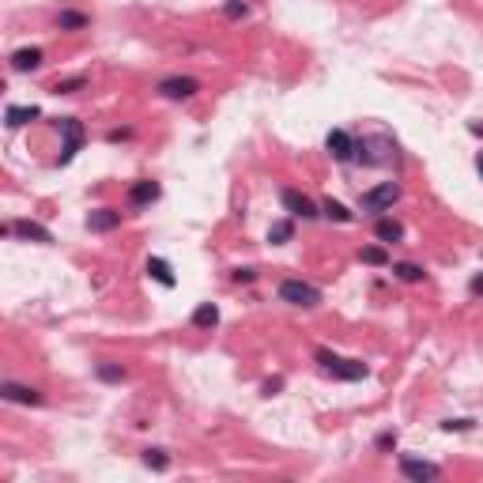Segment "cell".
I'll use <instances>...</instances> for the list:
<instances>
[{
  "label": "cell",
  "instance_id": "cell-1",
  "mask_svg": "<svg viewBox=\"0 0 483 483\" xmlns=\"http://www.w3.org/2000/svg\"><path fill=\"white\" fill-rule=\"evenodd\" d=\"M314 359L321 362V370H325V374H333V378H344V381L366 378V366H362L359 359H340V355H333V351H325V347H317Z\"/></svg>",
  "mask_w": 483,
  "mask_h": 483
},
{
  "label": "cell",
  "instance_id": "cell-2",
  "mask_svg": "<svg viewBox=\"0 0 483 483\" xmlns=\"http://www.w3.org/2000/svg\"><path fill=\"white\" fill-rule=\"evenodd\" d=\"M400 201V185L397 181H381V185H374V189H366L362 193V212H370V215H381V212H389L393 204Z\"/></svg>",
  "mask_w": 483,
  "mask_h": 483
},
{
  "label": "cell",
  "instance_id": "cell-3",
  "mask_svg": "<svg viewBox=\"0 0 483 483\" xmlns=\"http://www.w3.org/2000/svg\"><path fill=\"white\" fill-rule=\"evenodd\" d=\"M280 299L287 306H302V310H310V306L321 302V291H317L314 283H306V280H283L280 283Z\"/></svg>",
  "mask_w": 483,
  "mask_h": 483
},
{
  "label": "cell",
  "instance_id": "cell-4",
  "mask_svg": "<svg viewBox=\"0 0 483 483\" xmlns=\"http://www.w3.org/2000/svg\"><path fill=\"white\" fill-rule=\"evenodd\" d=\"M57 125H61V136H64V148H61V167H68V162L76 159V151L83 148L87 133H83V125H80L76 117H61Z\"/></svg>",
  "mask_w": 483,
  "mask_h": 483
},
{
  "label": "cell",
  "instance_id": "cell-5",
  "mask_svg": "<svg viewBox=\"0 0 483 483\" xmlns=\"http://www.w3.org/2000/svg\"><path fill=\"white\" fill-rule=\"evenodd\" d=\"M196 91H201V83H196L193 76H167V80L159 83V95L174 98V102H185V98H193Z\"/></svg>",
  "mask_w": 483,
  "mask_h": 483
},
{
  "label": "cell",
  "instance_id": "cell-6",
  "mask_svg": "<svg viewBox=\"0 0 483 483\" xmlns=\"http://www.w3.org/2000/svg\"><path fill=\"white\" fill-rule=\"evenodd\" d=\"M280 201H283V208H287L294 219H314V215H321V212H317V204H314L306 193H299V189H283Z\"/></svg>",
  "mask_w": 483,
  "mask_h": 483
},
{
  "label": "cell",
  "instance_id": "cell-7",
  "mask_svg": "<svg viewBox=\"0 0 483 483\" xmlns=\"http://www.w3.org/2000/svg\"><path fill=\"white\" fill-rule=\"evenodd\" d=\"M12 234L23 238V242H38V246H49V242H53L49 227L35 223V219H19V223H12Z\"/></svg>",
  "mask_w": 483,
  "mask_h": 483
},
{
  "label": "cell",
  "instance_id": "cell-8",
  "mask_svg": "<svg viewBox=\"0 0 483 483\" xmlns=\"http://www.w3.org/2000/svg\"><path fill=\"white\" fill-rule=\"evenodd\" d=\"M121 227V212L114 208H95V212H87V230L91 234H106V230Z\"/></svg>",
  "mask_w": 483,
  "mask_h": 483
},
{
  "label": "cell",
  "instance_id": "cell-9",
  "mask_svg": "<svg viewBox=\"0 0 483 483\" xmlns=\"http://www.w3.org/2000/svg\"><path fill=\"white\" fill-rule=\"evenodd\" d=\"M400 472L408 479H419V483L442 476V468H438V465H431V460H415V457H400Z\"/></svg>",
  "mask_w": 483,
  "mask_h": 483
},
{
  "label": "cell",
  "instance_id": "cell-10",
  "mask_svg": "<svg viewBox=\"0 0 483 483\" xmlns=\"http://www.w3.org/2000/svg\"><path fill=\"white\" fill-rule=\"evenodd\" d=\"M325 148L333 151V159H340V162H347L355 155V140H351V133H344V129H333V133L325 136Z\"/></svg>",
  "mask_w": 483,
  "mask_h": 483
},
{
  "label": "cell",
  "instance_id": "cell-11",
  "mask_svg": "<svg viewBox=\"0 0 483 483\" xmlns=\"http://www.w3.org/2000/svg\"><path fill=\"white\" fill-rule=\"evenodd\" d=\"M159 181H148V178H140V181H133L129 185V204L133 208H144V204H155L159 201Z\"/></svg>",
  "mask_w": 483,
  "mask_h": 483
},
{
  "label": "cell",
  "instance_id": "cell-12",
  "mask_svg": "<svg viewBox=\"0 0 483 483\" xmlns=\"http://www.w3.org/2000/svg\"><path fill=\"white\" fill-rule=\"evenodd\" d=\"M0 397L12 400V404H42V393H38V389L16 386V381H4V386H0Z\"/></svg>",
  "mask_w": 483,
  "mask_h": 483
},
{
  "label": "cell",
  "instance_id": "cell-13",
  "mask_svg": "<svg viewBox=\"0 0 483 483\" xmlns=\"http://www.w3.org/2000/svg\"><path fill=\"white\" fill-rule=\"evenodd\" d=\"M38 64H42V49L38 46H27V49L12 53V72H35Z\"/></svg>",
  "mask_w": 483,
  "mask_h": 483
},
{
  "label": "cell",
  "instance_id": "cell-14",
  "mask_svg": "<svg viewBox=\"0 0 483 483\" xmlns=\"http://www.w3.org/2000/svg\"><path fill=\"white\" fill-rule=\"evenodd\" d=\"M148 276L155 283H162V287H178V276H174V268L162 257H148Z\"/></svg>",
  "mask_w": 483,
  "mask_h": 483
},
{
  "label": "cell",
  "instance_id": "cell-15",
  "mask_svg": "<svg viewBox=\"0 0 483 483\" xmlns=\"http://www.w3.org/2000/svg\"><path fill=\"white\" fill-rule=\"evenodd\" d=\"M42 114L38 106H8L4 109V121H8V129H19V125H30Z\"/></svg>",
  "mask_w": 483,
  "mask_h": 483
},
{
  "label": "cell",
  "instance_id": "cell-16",
  "mask_svg": "<svg viewBox=\"0 0 483 483\" xmlns=\"http://www.w3.org/2000/svg\"><path fill=\"white\" fill-rule=\"evenodd\" d=\"M193 325L196 328H215L219 325V310H215V302H201L193 310Z\"/></svg>",
  "mask_w": 483,
  "mask_h": 483
},
{
  "label": "cell",
  "instance_id": "cell-17",
  "mask_svg": "<svg viewBox=\"0 0 483 483\" xmlns=\"http://www.w3.org/2000/svg\"><path fill=\"white\" fill-rule=\"evenodd\" d=\"M374 234H378V242H400L404 238V227L397 223V219H378V227H374Z\"/></svg>",
  "mask_w": 483,
  "mask_h": 483
},
{
  "label": "cell",
  "instance_id": "cell-18",
  "mask_svg": "<svg viewBox=\"0 0 483 483\" xmlns=\"http://www.w3.org/2000/svg\"><path fill=\"white\" fill-rule=\"evenodd\" d=\"M359 261L362 265H374V268H389L393 261H389V254L381 246H362V254H359Z\"/></svg>",
  "mask_w": 483,
  "mask_h": 483
},
{
  "label": "cell",
  "instance_id": "cell-19",
  "mask_svg": "<svg viewBox=\"0 0 483 483\" xmlns=\"http://www.w3.org/2000/svg\"><path fill=\"white\" fill-rule=\"evenodd\" d=\"M87 23H91V19H87L83 12H72V8H64V12L57 16V27L61 30H87Z\"/></svg>",
  "mask_w": 483,
  "mask_h": 483
},
{
  "label": "cell",
  "instance_id": "cell-20",
  "mask_svg": "<svg viewBox=\"0 0 483 483\" xmlns=\"http://www.w3.org/2000/svg\"><path fill=\"white\" fill-rule=\"evenodd\" d=\"M95 374L102 378V381H109V386H121V381L129 378V374H125V366H117V362H98Z\"/></svg>",
  "mask_w": 483,
  "mask_h": 483
},
{
  "label": "cell",
  "instance_id": "cell-21",
  "mask_svg": "<svg viewBox=\"0 0 483 483\" xmlns=\"http://www.w3.org/2000/svg\"><path fill=\"white\" fill-rule=\"evenodd\" d=\"M291 238H294V223H291V219H280V223L268 227V242H272V246H283V242H291Z\"/></svg>",
  "mask_w": 483,
  "mask_h": 483
},
{
  "label": "cell",
  "instance_id": "cell-22",
  "mask_svg": "<svg viewBox=\"0 0 483 483\" xmlns=\"http://www.w3.org/2000/svg\"><path fill=\"white\" fill-rule=\"evenodd\" d=\"M144 465H148L151 472H167V468H170L167 449H144Z\"/></svg>",
  "mask_w": 483,
  "mask_h": 483
},
{
  "label": "cell",
  "instance_id": "cell-23",
  "mask_svg": "<svg viewBox=\"0 0 483 483\" xmlns=\"http://www.w3.org/2000/svg\"><path fill=\"white\" fill-rule=\"evenodd\" d=\"M321 212L333 219V223H351V212H347V208L340 204V201H333V196H328V201L321 204Z\"/></svg>",
  "mask_w": 483,
  "mask_h": 483
},
{
  "label": "cell",
  "instance_id": "cell-24",
  "mask_svg": "<svg viewBox=\"0 0 483 483\" xmlns=\"http://www.w3.org/2000/svg\"><path fill=\"white\" fill-rule=\"evenodd\" d=\"M393 272H397V280H404V283H419V280H423V268L412 265V261H400V265H393Z\"/></svg>",
  "mask_w": 483,
  "mask_h": 483
},
{
  "label": "cell",
  "instance_id": "cell-25",
  "mask_svg": "<svg viewBox=\"0 0 483 483\" xmlns=\"http://www.w3.org/2000/svg\"><path fill=\"white\" fill-rule=\"evenodd\" d=\"M80 87H87V76H72V80H57L53 95H76Z\"/></svg>",
  "mask_w": 483,
  "mask_h": 483
},
{
  "label": "cell",
  "instance_id": "cell-26",
  "mask_svg": "<svg viewBox=\"0 0 483 483\" xmlns=\"http://www.w3.org/2000/svg\"><path fill=\"white\" fill-rule=\"evenodd\" d=\"M223 12H227V19H242V16L249 12V8H246V0H227Z\"/></svg>",
  "mask_w": 483,
  "mask_h": 483
},
{
  "label": "cell",
  "instance_id": "cell-27",
  "mask_svg": "<svg viewBox=\"0 0 483 483\" xmlns=\"http://www.w3.org/2000/svg\"><path fill=\"white\" fill-rule=\"evenodd\" d=\"M378 449H381V453H386V449H397V431H386V434H381V438H378Z\"/></svg>",
  "mask_w": 483,
  "mask_h": 483
},
{
  "label": "cell",
  "instance_id": "cell-28",
  "mask_svg": "<svg viewBox=\"0 0 483 483\" xmlns=\"http://www.w3.org/2000/svg\"><path fill=\"white\" fill-rule=\"evenodd\" d=\"M234 280H238V283H254V280H257V268H238Z\"/></svg>",
  "mask_w": 483,
  "mask_h": 483
},
{
  "label": "cell",
  "instance_id": "cell-29",
  "mask_svg": "<svg viewBox=\"0 0 483 483\" xmlns=\"http://www.w3.org/2000/svg\"><path fill=\"white\" fill-rule=\"evenodd\" d=\"M280 389H283V378H272V381H265V389H261V393H265V397H276Z\"/></svg>",
  "mask_w": 483,
  "mask_h": 483
},
{
  "label": "cell",
  "instance_id": "cell-30",
  "mask_svg": "<svg viewBox=\"0 0 483 483\" xmlns=\"http://www.w3.org/2000/svg\"><path fill=\"white\" fill-rule=\"evenodd\" d=\"M442 427H446V431H468L472 419H449V423H442Z\"/></svg>",
  "mask_w": 483,
  "mask_h": 483
},
{
  "label": "cell",
  "instance_id": "cell-31",
  "mask_svg": "<svg viewBox=\"0 0 483 483\" xmlns=\"http://www.w3.org/2000/svg\"><path fill=\"white\" fill-rule=\"evenodd\" d=\"M468 291L476 294V299H483V272H479V276H472V283H468Z\"/></svg>",
  "mask_w": 483,
  "mask_h": 483
},
{
  "label": "cell",
  "instance_id": "cell-32",
  "mask_svg": "<svg viewBox=\"0 0 483 483\" xmlns=\"http://www.w3.org/2000/svg\"><path fill=\"white\" fill-rule=\"evenodd\" d=\"M476 170H479V178H483V151L476 155Z\"/></svg>",
  "mask_w": 483,
  "mask_h": 483
}]
</instances>
